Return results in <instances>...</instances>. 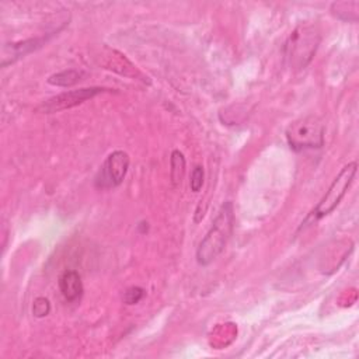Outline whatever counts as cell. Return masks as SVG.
Segmentation results:
<instances>
[{"label":"cell","mask_w":359,"mask_h":359,"mask_svg":"<svg viewBox=\"0 0 359 359\" xmlns=\"http://www.w3.org/2000/svg\"><path fill=\"white\" fill-rule=\"evenodd\" d=\"M83 76H84V73L81 70L69 69V70H63V72L49 76L48 83L52 86H56V87H72V86L77 84Z\"/></svg>","instance_id":"9c48e42d"},{"label":"cell","mask_w":359,"mask_h":359,"mask_svg":"<svg viewBox=\"0 0 359 359\" xmlns=\"http://www.w3.org/2000/svg\"><path fill=\"white\" fill-rule=\"evenodd\" d=\"M144 294H146V290L143 287H140V286H130V287H128L123 292L122 299H123V303L130 306V304L139 303L144 297Z\"/></svg>","instance_id":"7c38bea8"},{"label":"cell","mask_w":359,"mask_h":359,"mask_svg":"<svg viewBox=\"0 0 359 359\" xmlns=\"http://www.w3.org/2000/svg\"><path fill=\"white\" fill-rule=\"evenodd\" d=\"M185 157L182 151L180 150H172L171 157H170V177L172 185L177 188L181 185L184 174H185Z\"/></svg>","instance_id":"30bf717a"},{"label":"cell","mask_w":359,"mask_h":359,"mask_svg":"<svg viewBox=\"0 0 359 359\" xmlns=\"http://www.w3.org/2000/svg\"><path fill=\"white\" fill-rule=\"evenodd\" d=\"M59 289L66 302H76L83 296L84 286L81 276L74 269H66L59 276Z\"/></svg>","instance_id":"52a82bcc"},{"label":"cell","mask_w":359,"mask_h":359,"mask_svg":"<svg viewBox=\"0 0 359 359\" xmlns=\"http://www.w3.org/2000/svg\"><path fill=\"white\" fill-rule=\"evenodd\" d=\"M48 39H49L48 36H41V38H31V39H25L21 42L4 45L3 46V59L10 56V60L7 62V65L14 63L17 59L24 57L25 55L42 48L48 42Z\"/></svg>","instance_id":"ba28073f"},{"label":"cell","mask_w":359,"mask_h":359,"mask_svg":"<svg viewBox=\"0 0 359 359\" xmlns=\"http://www.w3.org/2000/svg\"><path fill=\"white\" fill-rule=\"evenodd\" d=\"M50 313V302L45 296H39L32 303V314L36 318H43Z\"/></svg>","instance_id":"8fae6325"},{"label":"cell","mask_w":359,"mask_h":359,"mask_svg":"<svg viewBox=\"0 0 359 359\" xmlns=\"http://www.w3.org/2000/svg\"><path fill=\"white\" fill-rule=\"evenodd\" d=\"M129 154L123 150H114L108 154L98 172L94 177V185L98 189H109L122 184L129 168Z\"/></svg>","instance_id":"5b68a950"},{"label":"cell","mask_w":359,"mask_h":359,"mask_svg":"<svg viewBox=\"0 0 359 359\" xmlns=\"http://www.w3.org/2000/svg\"><path fill=\"white\" fill-rule=\"evenodd\" d=\"M356 171H358V163L356 161H349L348 164H345L339 170V172L332 180L328 189L325 191L324 196L320 199V202L316 205V208L310 212V215L304 219V222H302V226H300L299 230H302L306 226L313 224L314 222L328 216L330 213H332L337 209V206L341 203L342 198L345 196V194L351 188V185L355 180Z\"/></svg>","instance_id":"7a4b0ae2"},{"label":"cell","mask_w":359,"mask_h":359,"mask_svg":"<svg viewBox=\"0 0 359 359\" xmlns=\"http://www.w3.org/2000/svg\"><path fill=\"white\" fill-rule=\"evenodd\" d=\"M104 91H105V88H102V87H84V88H79V90L65 91V93L57 94V95L49 98L48 101H45L38 108V111H41L43 114H53V112H59L63 109H70L73 107L83 104L87 100H91L93 97H95Z\"/></svg>","instance_id":"8992f818"},{"label":"cell","mask_w":359,"mask_h":359,"mask_svg":"<svg viewBox=\"0 0 359 359\" xmlns=\"http://www.w3.org/2000/svg\"><path fill=\"white\" fill-rule=\"evenodd\" d=\"M203 178H205V171L202 165H195L192 172H191V181L189 187L192 192H199L202 185H203Z\"/></svg>","instance_id":"4fadbf2b"},{"label":"cell","mask_w":359,"mask_h":359,"mask_svg":"<svg viewBox=\"0 0 359 359\" xmlns=\"http://www.w3.org/2000/svg\"><path fill=\"white\" fill-rule=\"evenodd\" d=\"M325 126L314 115L303 116L292 122L286 129V140L294 151L321 149L324 146Z\"/></svg>","instance_id":"277c9868"},{"label":"cell","mask_w":359,"mask_h":359,"mask_svg":"<svg viewBox=\"0 0 359 359\" xmlns=\"http://www.w3.org/2000/svg\"><path fill=\"white\" fill-rule=\"evenodd\" d=\"M234 227V208L231 201H226L216 217L212 222L210 229L201 240L196 248V262L201 266H208L212 264L224 250L230 236L233 234Z\"/></svg>","instance_id":"6da1fadb"},{"label":"cell","mask_w":359,"mask_h":359,"mask_svg":"<svg viewBox=\"0 0 359 359\" xmlns=\"http://www.w3.org/2000/svg\"><path fill=\"white\" fill-rule=\"evenodd\" d=\"M320 42V34L313 25H300L289 36L285 55L293 69H304L313 59Z\"/></svg>","instance_id":"3957f363"}]
</instances>
